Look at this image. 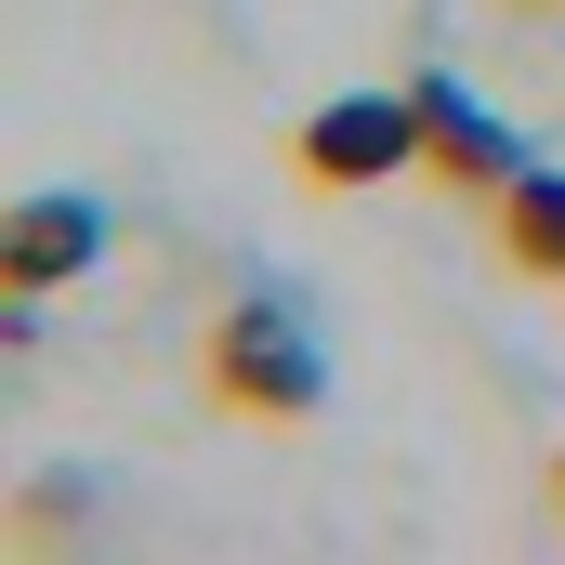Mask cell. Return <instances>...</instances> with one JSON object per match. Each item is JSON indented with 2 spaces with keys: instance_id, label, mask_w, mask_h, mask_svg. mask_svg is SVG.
<instances>
[{
  "instance_id": "obj_2",
  "label": "cell",
  "mask_w": 565,
  "mask_h": 565,
  "mask_svg": "<svg viewBox=\"0 0 565 565\" xmlns=\"http://www.w3.org/2000/svg\"><path fill=\"white\" fill-rule=\"evenodd\" d=\"M408 158H422V106H408V93H329V106L289 119V171H302L316 198H355V184H382V171H408Z\"/></svg>"
},
{
  "instance_id": "obj_6",
  "label": "cell",
  "mask_w": 565,
  "mask_h": 565,
  "mask_svg": "<svg viewBox=\"0 0 565 565\" xmlns=\"http://www.w3.org/2000/svg\"><path fill=\"white\" fill-rule=\"evenodd\" d=\"M513 13H565V0H513Z\"/></svg>"
},
{
  "instance_id": "obj_1",
  "label": "cell",
  "mask_w": 565,
  "mask_h": 565,
  "mask_svg": "<svg viewBox=\"0 0 565 565\" xmlns=\"http://www.w3.org/2000/svg\"><path fill=\"white\" fill-rule=\"evenodd\" d=\"M198 395H211L224 422H250V434H302L329 408L316 316H302L289 289H237V302L211 316V342H198Z\"/></svg>"
},
{
  "instance_id": "obj_7",
  "label": "cell",
  "mask_w": 565,
  "mask_h": 565,
  "mask_svg": "<svg viewBox=\"0 0 565 565\" xmlns=\"http://www.w3.org/2000/svg\"><path fill=\"white\" fill-rule=\"evenodd\" d=\"M553 500H565V460H553Z\"/></svg>"
},
{
  "instance_id": "obj_3",
  "label": "cell",
  "mask_w": 565,
  "mask_h": 565,
  "mask_svg": "<svg viewBox=\"0 0 565 565\" xmlns=\"http://www.w3.org/2000/svg\"><path fill=\"white\" fill-rule=\"evenodd\" d=\"M79 264H106V198H13L0 211V302H40V289H66Z\"/></svg>"
},
{
  "instance_id": "obj_4",
  "label": "cell",
  "mask_w": 565,
  "mask_h": 565,
  "mask_svg": "<svg viewBox=\"0 0 565 565\" xmlns=\"http://www.w3.org/2000/svg\"><path fill=\"white\" fill-rule=\"evenodd\" d=\"M408 106H422V171H434V184H460V198H500V184L526 171V145L500 132V119H487L460 79H434V66H422V79H408Z\"/></svg>"
},
{
  "instance_id": "obj_5",
  "label": "cell",
  "mask_w": 565,
  "mask_h": 565,
  "mask_svg": "<svg viewBox=\"0 0 565 565\" xmlns=\"http://www.w3.org/2000/svg\"><path fill=\"white\" fill-rule=\"evenodd\" d=\"M487 211H500V264H513V277H540V289H565V171L526 158Z\"/></svg>"
}]
</instances>
